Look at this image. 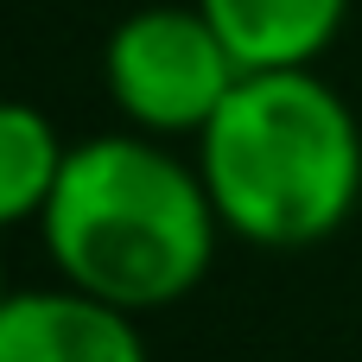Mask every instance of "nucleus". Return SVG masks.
<instances>
[{
  "label": "nucleus",
  "mask_w": 362,
  "mask_h": 362,
  "mask_svg": "<svg viewBox=\"0 0 362 362\" xmlns=\"http://www.w3.org/2000/svg\"><path fill=\"white\" fill-rule=\"evenodd\" d=\"M38 235L64 286L153 318L204 286L223 216L191 153L121 127L70 140Z\"/></svg>",
  "instance_id": "f257e3e1"
},
{
  "label": "nucleus",
  "mask_w": 362,
  "mask_h": 362,
  "mask_svg": "<svg viewBox=\"0 0 362 362\" xmlns=\"http://www.w3.org/2000/svg\"><path fill=\"white\" fill-rule=\"evenodd\" d=\"M191 159L223 235L248 248H318L362 204V121L318 70L242 76Z\"/></svg>",
  "instance_id": "f03ea898"
},
{
  "label": "nucleus",
  "mask_w": 362,
  "mask_h": 362,
  "mask_svg": "<svg viewBox=\"0 0 362 362\" xmlns=\"http://www.w3.org/2000/svg\"><path fill=\"white\" fill-rule=\"evenodd\" d=\"M242 64L197 0H153L115 19L102 45V89L134 134L197 140L216 108L235 95Z\"/></svg>",
  "instance_id": "7ed1b4c3"
},
{
  "label": "nucleus",
  "mask_w": 362,
  "mask_h": 362,
  "mask_svg": "<svg viewBox=\"0 0 362 362\" xmlns=\"http://www.w3.org/2000/svg\"><path fill=\"white\" fill-rule=\"evenodd\" d=\"M0 362H153L134 312L76 286H13L0 305Z\"/></svg>",
  "instance_id": "20e7f679"
},
{
  "label": "nucleus",
  "mask_w": 362,
  "mask_h": 362,
  "mask_svg": "<svg viewBox=\"0 0 362 362\" xmlns=\"http://www.w3.org/2000/svg\"><path fill=\"white\" fill-rule=\"evenodd\" d=\"M204 19L223 32L242 76L255 70H318L337 45L350 0H197Z\"/></svg>",
  "instance_id": "39448f33"
},
{
  "label": "nucleus",
  "mask_w": 362,
  "mask_h": 362,
  "mask_svg": "<svg viewBox=\"0 0 362 362\" xmlns=\"http://www.w3.org/2000/svg\"><path fill=\"white\" fill-rule=\"evenodd\" d=\"M64 153H70V140L57 134V121L45 108L0 95V229L45 216L57 172H64Z\"/></svg>",
  "instance_id": "423d86ee"
},
{
  "label": "nucleus",
  "mask_w": 362,
  "mask_h": 362,
  "mask_svg": "<svg viewBox=\"0 0 362 362\" xmlns=\"http://www.w3.org/2000/svg\"><path fill=\"white\" fill-rule=\"evenodd\" d=\"M6 293H13V280H6V261H0V305H6Z\"/></svg>",
  "instance_id": "0eeeda50"
}]
</instances>
